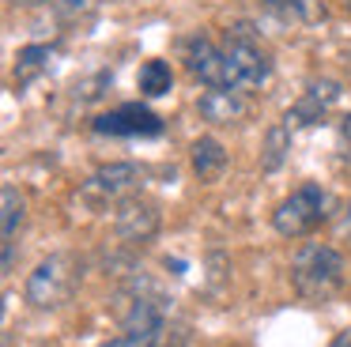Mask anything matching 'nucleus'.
I'll use <instances>...</instances> for the list:
<instances>
[{"label":"nucleus","instance_id":"nucleus-1","mask_svg":"<svg viewBox=\"0 0 351 347\" xmlns=\"http://www.w3.org/2000/svg\"><path fill=\"white\" fill-rule=\"evenodd\" d=\"M343 276H348V264L340 249L325 241H302L291 256V287L302 302H328L343 287Z\"/></svg>","mask_w":351,"mask_h":347},{"label":"nucleus","instance_id":"nucleus-2","mask_svg":"<svg viewBox=\"0 0 351 347\" xmlns=\"http://www.w3.org/2000/svg\"><path fill=\"white\" fill-rule=\"evenodd\" d=\"M80 261L72 253H49L46 261L34 264V272L27 276L23 298L31 309H57L76 294L80 287Z\"/></svg>","mask_w":351,"mask_h":347},{"label":"nucleus","instance_id":"nucleus-3","mask_svg":"<svg viewBox=\"0 0 351 347\" xmlns=\"http://www.w3.org/2000/svg\"><path fill=\"white\" fill-rule=\"evenodd\" d=\"M328 208H332V200H328L325 189H321L317 181H306V185H298L295 193H287L276 204L272 230L280 234V238H306V234H313L328 215H332Z\"/></svg>","mask_w":351,"mask_h":347},{"label":"nucleus","instance_id":"nucleus-4","mask_svg":"<svg viewBox=\"0 0 351 347\" xmlns=\"http://www.w3.org/2000/svg\"><path fill=\"white\" fill-rule=\"evenodd\" d=\"M223 49H227L230 60V80H234V91H261L268 80H272V53L261 45V38L253 34L250 27H234L223 34Z\"/></svg>","mask_w":351,"mask_h":347},{"label":"nucleus","instance_id":"nucleus-5","mask_svg":"<svg viewBox=\"0 0 351 347\" xmlns=\"http://www.w3.org/2000/svg\"><path fill=\"white\" fill-rule=\"evenodd\" d=\"M140 185H144V170H140L136 163H110V166H99V170L80 185V200L91 211L117 208L121 200L136 196Z\"/></svg>","mask_w":351,"mask_h":347},{"label":"nucleus","instance_id":"nucleus-6","mask_svg":"<svg viewBox=\"0 0 351 347\" xmlns=\"http://www.w3.org/2000/svg\"><path fill=\"white\" fill-rule=\"evenodd\" d=\"M125 306L117 313L125 336H144V339H167V298H162L155 287H132L125 294Z\"/></svg>","mask_w":351,"mask_h":347},{"label":"nucleus","instance_id":"nucleus-7","mask_svg":"<svg viewBox=\"0 0 351 347\" xmlns=\"http://www.w3.org/2000/svg\"><path fill=\"white\" fill-rule=\"evenodd\" d=\"M182 60L189 68V75L204 87H230L234 91V80H230V60L223 42H215L212 34H189L182 42Z\"/></svg>","mask_w":351,"mask_h":347},{"label":"nucleus","instance_id":"nucleus-8","mask_svg":"<svg viewBox=\"0 0 351 347\" xmlns=\"http://www.w3.org/2000/svg\"><path fill=\"white\" fill-rule=\"evenodd\" d=\"M159 226H162L159 204L140 196V193L114 208V230H117V238L129 241V246H147V241L159 234Z\"/></svg>","mask_w":351,"mask_h":347},{"label":"nucleus","instance_id":"nucleus-9","mask_svg":"<svg viewBox=\"0 0 351 347\" xmlns=\"http://www.w3.org/2000/svg\"><path fill=\"white\" fill-rule=\"evenodd\" d=\"M91 128L99 136H159L162 128V117L159 113H152L147 106H140V102H125V106H114V110H106V113H99V117L91 121Z\"/></svg>","mask_w":351,"mask_h":347},{"label":"nucleus","instance_id":"nucleus-10","mask_svg":"<svg viewBox=\"0 0 351 347\" xmlns=\"http://www.w3.org/2000/svg\"><path fill=\"white\" fill-rule=\"evenodd\" d=\"M343 87L336 80H310L302 87V95L295 98V102L287 106V113H283V125L298 128V125H317L321 117H328L332 113V106L340 102Z\"/></svg>","mask_w":351,"mask_h":347},{"label":"nucleus","instance_id":"nucleus-11","mask_svg":"<svg viewBox=\"0 0 351 347\" xmlns=\"http://www.w3.org/2000/svg\"><path fill=\"white\" fill-rule=\"evenodd\" d=\"M197 110L208 125H242L250 117V95L245 91H230V87H208L200 91Z\"/></svg>","mask_w":351,"mask_h":347},{"label":"nucleus","instance_id":"nucleus-12","mask_svg":"<svg viewBox=\"0 0 351 347\" xmlns=\"http://www.w3.org/2000/svg\"><path fill=\"white\" fill-rule=\"evenodd\" d=\"M189 163H193V174H197L200 181H215L227 170V147H223L215 136H200L189 147Z\"/></svg>","mask_w":351,"mask_h":347},{"label":"nucleus","instance_id":"nucleus-13","mask_svg":"<svg viewBox=\"0 0 351 347\" xmlns=\"http://www.w3.org/2000/svg\"><path fill=\"white\" fill-rule=\"evenodd\" d=\"M23 219H27V196L19 193L12 181H4V185H0V238H4V246L16 241Z\"/></svg>","mask_w":351,"mask_h":347},{"label":"nucleus","instance_id":"nucleus-14","mask_svg":"<svg viewBox=\"0 0 351 347\" xmlns=\"http://www.w3.org/2000/svg\"><path fill=\"white\" fill-rule=\"evenodd\" d=\"M49 60H53V49H49V45H42V42L23 45V49L16 53V87L19 91L31 87V83L49 68Z\"/></svg>","mask_w":351,"mask_h":347},{"label":"nucleus","instance_id":"nucleus-15","mask_svg":"<svg viewBox=\"0 0 351 347\" xmlns=\"http://www.w3.org/2000/svg\"><path fill=\"white\" fill-rule=\"evenodd\" d=\"M265 12H272L283 23H317L325 19V8L321 0H257Z\"/></svg>","mask_w":351,"mask_h":347},{"label":"nucleus","instance_id":"nucleus-16","mask_svg":"<svg viewBox=\"0 0 351 347\" xmlns=\"http://www.w3.org/2000/svg\"><path fill=\"white\" fill-rule=\"evenodd\" d=\"M291 155V125H272L265 132V143H261V170L276 174Z\"/></svg>","mask_w":351,"mask_h":347},{"label":"nucleus","instance_id":"nucleus-17","mask_svg":"<svg viewBox=\"0 0 351 347\" xmlns=\"http://www.w3.org/2000/svg\"><path fill=\"white\" fill-rule=\"evenodd\" d=\"M136 83H140V95L162 98V95H170V87H174V68H170L167 60H159V57L144 60V64H140Z\"/></svg>","mask_w":351,"mask_h":347},{"label":"nucleus","instance_id":"nucleus-18","mask_svg":"<svg viewBox=\"0 0 351 347\" xmlns=\"http://www.w3.org/2000/svg\"><path fill=\"white\" fill-rule=\"evenodd\" d=\"M49 8L64 19H80V15H91L95 0H49Z\"/></svg>","mask_w":351,"mask_h":347},{"label":"nucleus","instance_id":"nucleus-19","mask_svg":"<svg viewBox=\"0 0 351 347\" xmlns=\"http://www.w3.org/2000/svg\"><path fill=\"white\" fill-rule=\"evenodd\" d=\"M102 347H162L159 339H144V336H117V339H110V344H102Z\"/></svg>","mask_w":351,"mask_h":347},{"label":"nucleus","instance_id":"nucleus-20","mask_svg":"<svg viewBox=\"0 0 351 347\" xmlns=\"http://www.w3.org/2000/svg\"><path fill=\"white\" fill-rule=\"evenodd\" d=\"M328 347H351V328H343V332H336L332 339H328Z\"/></svg>","mask_w":351,"mask_h":347},{"label":"nucleus","instance_id":"nucleus-21","mask_svg":"<svg viewBox=\"0 0 351 347\" xmlns=\"http://www.w3.org/2000/svg\"><path fill=\"white\" fill-rule=\"evenodd\" d=\"M340 136H343V140H351V113L340 121Z\"/></svg>","mask_w":351,"mask_h":347},{"label":"nucleus","instance_id":"nucleus-22","mask_svg":"<svg viewBox=\"0 0 351 347\" xmlns=\"http://www.w3.org/2000/svg\"><path fill=\"white\" fill-rule=\"evenodd\" d=\"M8 4H16V8H34V4H49V0H8Z\"/></svg>","mask_w":351,"mask_h":347}]
</instances>
